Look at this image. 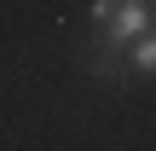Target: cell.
I'll use <instances>...</instances> for the list:
<instances>
[{"mask_svg": "<svg viewBox=\"0 0 156 151\" xmlns=\"http://www.w3.org/2000/svg\"><path fill=\"white\" fill-rule=\"evenodd\" d=\"M151 17H156V0H122L104 29H110V41H139L151 29Z\"/></svg>", "mask_w": 156, "mask_h": 151, "instance_id": "obj_1", "label": "cell"}, {"mask_svg": "<svg viewBox=\"0 0 156 151\" xmlns=\"http://www.w3.org/2000/svg\"><path fill=\"white\" fill-rule=\"evenodd\" d=\"M133 64H139V70H156V35H139V47H133Z\"/></svg>", "mask_w": 156, "mask_h": 151, "instance_id": "obj_2", "label": "cell"}, {"mask_svg": "<svg viewBox=\"0 0 156 151\" xmlns=\"http://www.w3.org/2000/svg\"><path fill=\"white\" fill-rule=\"evenodd\" d=\"M116 6H122V0H93V23H98V29H104V23H110V17H116Z\"/></svg>", "mask_w": 156, "mask_h": 151, "instance_id": "obj_3", "label": "cell"}]
</instances>
